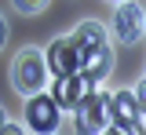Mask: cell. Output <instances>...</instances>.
Returning <instances> with one entry per match:
<instances>
[{
  "label": "cell",
  "mask_w": 146,
  "mask_h": 135,
  "mask_svg": "<svg viewBox=\"0 0 146 135\" xmlns=\"http://www.w3.org/2000/svg\"><path fill=\"white\" fill-rule=\"evenodd\" d=\"M110 117H113L117 132H143V95L117 91L110 99Z\"/></svg>",
  "instance_id": "1"
},
{
  "label": "cell",
  "mask_w": 146,
  "mask_h": 135,
  "mask_svg": "<svg viewBox=\"0 0 146 135\" xmlns=\"http://www.w3.org/2000/svg\"><path fill=\"white\" fill-rule=\"evenodd\" d=\"M91 88H95V80H88L84 73H55V88H51V99L55 106H62V110H77V102L88 95Z\"/></svg>",
  "instance_id": "2"
},
{
  "label": "cell",
  "mask_w": 146,
  "mask_h": 135,
  "mask_svg": "<svg viewBox=\"0 0 146 135\" xmlns=\"http://www.w3.org/2000/svg\"><path fill=\"white\" fill-rule=\"evenodd\" d=\"M77 120H80V132H102L110 124V95L91 88L88 95L77 102Z\"/></svg>",
  "instance_id": "3"
},
{
  "label": "cell",
  "mask_w": 146,
  "mask_h": 135,
  "mask_svg": "<svg viewBox=\"0 0 146 135\" xmlns=\"http://www.w3.org/2000/svg\"><path fill=\"white\" fill-rule=\"evenodd\" d=\"M110 62H113V55H110V44L106 40H95V44H80V66H77V73H84L88 80H99L110 73Z\"/></svg>",
  "instance_id": "4"
},
{
  "label": "cell",
  "mask_w": 146,
  "mask_h": 135,
  "mask_svg": "<svg viewBox=\"0 0 146 135\" xmlns=\"http://www.w3.org/2000/svg\"><path fill=\"white\" fill-rule=\"evenodd\" d=\"M44 73H48V69H44V55H40V51L29 48V51L18 55V62H15V84L22 88V91H29V95L40 91V88H44Z\"/></svg>",
  "instance_id": "5"
},
{
  "label": "cell",
  "mask_w": 146,
  "mask_h": 135,
  "mask_svg": "<svg viewBox=\"0 0 146 135\" xmlns=\"http://www.w3.org/2000/svg\"><path fill=\"white\" fill-rule=\"evenodd\" d=\"M80 66V40L77 37H58L48 48V69L51 73H73Z\"/></svg>",
  "instance_id": "6"
},
{
  "label": "cell",
  "mask_w": 146,
  "mask_h": 135,
  "mask_svg": "<svg viewBox=\"0 0 146 135\" xmlns=\"http://www.w3.org/2000/svg\"><path fill=\"white\" fill-rule=\"evenodd\" d=\"M26 120H29L33 132H55L58 128V106H55V99L33 91L29 106H26Z\"/></svg>",
  "instance_id": "7"
},
{
  "label": "cell",
  "mask_w": 146,
  "mask_h": 135,
  "mask_svg": "<svg viewBox=\"0 0 146 135\" xmlns=\"http://www.w3.org/2000/svg\"><path fill=\"white\" fill-rule=\"evenodd\" d=\"M113 26H117V37L124 40V44H135V40L143 37V11H139V4H121Z\"/></svg>",
  "instance_id": "8"
},
{
  "label": "cell",
  "mask_w": 146,
  "mask_h": 135,
  "mask_svg": "<svg viewBox=\"0 0 146 135\" xmlns=\"http://www.w3.org/2000/svg\"><path fill=\"white\" fill-rule=\"evenodd\" d=\"M73 37L80 40V44H95V40H106V33H102V26H99V22H84Z\"/></svg>",
  "instance_id": "9"
},
{
  "label": "cell",
  "mask_w": 146,
  "mask_h": 135,
  "mask_svg": "<svg viewBox=\"0 0 146 135\" xmlns=\"http://www.w3.org/2000/svg\"><path fill=\"white\" fill-rule=\"evenodd\" d=\"M18 4H22V7H40L44 0H18Z\"/></svg>",
  "instance_id": "10"
},
{
  "label": "cell",
  "mask_w": 146,
  "mask_h": 135,
  "mask_svg": "<svg viewBox=\"0 0 146 135\" xmlns=\"http://www.w3.org/2000/svg\"><path fill=\"white\" fill-rule=\"evenodd\" d=\"M0 44H4V22H0Z\"/></svg>",
  "instance_id": "11"
},
{
  "label": "cell",
  "mask_w": 146,
  "mask_h": 135,
  "mask_svg": "<svg viewBox=\"0 0 146 135\" xmlns=\"http://www.w3.org/2000/svg\"><path fill=\"white\" fill-rule=\"evenodd\" d=\"M0 124H4V110H0Z\"/></svg>",
  "instance_id": "12"
}]
</instances>
